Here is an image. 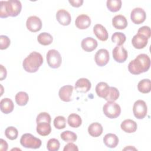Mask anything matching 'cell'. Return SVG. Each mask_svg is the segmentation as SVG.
<instances>
[{
	"label": "cell",
	"instance_id": "obj_1",
	"mask_svg": "<svg viewBox=\"0 0 151 151\" xmlns=\"http://www.w3.org/2000/svg\"><path fill=\"white\" fill-rule=\"evenodd\" d=\"M150 66L149 57L146 54H140L129 63L128 70L132 74L138 75L148 71Z\"/></svg>",
	"mask_w": 151,
	"mask_h": 151
},
{
	"label": "cell",
	"instance_id": "obj_2",
	"mask_svg": "<svg viewBox=\"0 0 151 151\" xmlns=\"http://www.w3.org/2000/svg\"><path fill=\"white\" fill-rule=\"evenodd\" d=\"M43 63L42 55L36 51L31 52L23 61L22 66L25 71L28 73L37 72Z\"/></svg>",
	"mask_w": 151,
	"mask_h": 151
},
{
	"label": "cell",
	"instance_id": "obj_3",
	"mask_svg": "<svg viewBox=\"0 0 151 151\" xmlns=\"http://www.w3.org/2000/svg\"><path fill=\"white\" fill-rule=\"evenodd\" d=\"M21 145L25 148L38 149L41 146V140L31 134V133H25L22 135L20 139Z\"/></svg>",
	"mask_w": 151,
	"mask_h": 151
},
{
	"label": "cell",
	"instance_id": "obj_4",
	"mask_svg": "<svg viewBox=\"0 0 151 151\" xmlns=\"http://www.w3.org/2000/svg\"><path fill=\"white\" fill-rule=\"evenodd\" d=\"M105 116L110 119H116L121 113L120 106L114 101H107L103 107Z\"/></svg>",
	"mask_w": 151,
	"mask_h": 151
},
{
	"label": "cell",
	"instance_id": "obj_5",
	"mask_svg": "<svg viewBox=\"0 0 151 151\" xmlns=\"http://www.w3.org/2000/svg\"><path fill=\"white\" fill-rule=\"evenodd\" d=\"M4 4L8 16L15 17L20 14L22 9V5L19 1L9 0L4 1Z\"/></svg>",
	"mask_w": 151,
	"mask_h": 151
},
{
	"label": "cell",
	"instance_id": "obj_6",
	"mask_svg": "<svg viewBox=\"0 0 151 151\" xmlns=\"http://www.w3.org/2000/svg\"><path fill=\"white\" fill-rule=\"evenodd\" d=\"M46 58L48 66L52 68H57L61 64V56L56 50H50L47 53Z\"/></svg>",
	"mask_w": 151,
	"mask_h": 151
},
{
	"label": "cell",
	"instance_id": "obj_7",
	"mask_svg": "<svg viewBox=\"0 0 151 151\" xmlns=\"http://www.w3.org/2000/svg\"><path fill=\"white\" fill-rule=\"evenodd\" d=\"M133 112L134 117L138 119H143L147 115V107L145 101L138 100L133 104Z\"/></svg>",
	"mask_w": 151,
	"mask_h": 151
},
{
	"label": "cell",
	"instance_id": "obj_8",
	"mask_svg": "<svg viewBox=\"0 0 151 151\" xmlns=\"http://www.w3.org/2000/svg\"><path fill=\"white\" fill-rule=\"evenodd\" d=\"M109 52L106 49L101 48L99 50L94 56V60L96 64L100 67L106 65L109 61Z\"/></svg>",
	"mask_w": 151,
	"mask_h": 151
},
{
	"label": "cell",
	"instance_id": "obj_9",
	"mask_svg": "<svg viewBox=\"0 0 151 151\" xmlns=\"http://www.w3.org/2000/svg\"><path fill=\"white\" fill-rule=\"evenodd\" d=\"M26 26L29 31L36 32L41 30L42 28V21L37 16H31L27 20Z\"/></svg>",
	"mask_w": 151,
	"mask_h": 151
},
{
	"label": "cell",
	"instance_id": "obj_10",
	"mask_svg": "<svg viewBox=\"0 0 151 151\" xmlns=\"http://www.w3.org/2000/svg\"><path fill=\"white\" fill-rule=\"evenodd\" d=\"M113 59L117 63H123L127 58V51L122 46L116 45L112 51Z\"/></svg>",
	"mask_w": 151,
	"mask_h": 151
},
{
	"label": "cell",
	"instance_id": "obj_11",
	"mask_svg": "<svg viewBox=\"0 0 151 151\" xmlns=\"http://www.w3.org/2000/svg\"><path fill=\"white\" fill-rule=\"evenodd\" d=\"M130 18L134 24H140L145 21L146 14L142 8H135L131 12Z\"/></svg>",
	"mask_w": 151,
	"mask_h": 151
},
{
	"label": "cell",
	"instance_id": "obj_12",
	"mask_svg": "<svg viewBox=\"0 0 151 151\" xmlns=\"http://www.w3.org/2000/svg\"><path fill=\"white\" fill-rule=\"evenodd\" d=\"M91 87V82L86 78H79L75 83V89L78 93H86L90 90Z\"/></svg>",
	"mask_w": 151,
	"mask_h": 151
},
{
	"label": "cell",
	"instance_id": "obj_13",
	"mask_svg": "<svg viewBox=\"0 0 151 151\" xmlns=\"http://www.w3.org/2000/svg\"><path fill=\"white\" fill-rule=\"evenodd\" d=\"M74 87L71 85H65L60 88L58 92V96L60 99L65 102H69L71 99V95Z\"/></svg>",
	"mask_w": 151,
	"mask_h": 151
},
{
	"label": "cell",
	"instance_id": "obj_14",
	"mask_svg": "<svg viewBox=\"0 0 151 151\" xmlns=\"http://www.w3.org/2000/svg\"><path fill=\"white\" fill-rule=\"evenodd\" d=\"M56 19L62 25H68L71 21V17L70 13L65 9H60L57 12Z\"/></svg>",
	"mask_w": 151,
	"mask_h": 151
},
{
	"label": "cell",
	"instance_id": "obj_15",
	"mask_svg": "<svg viewBox=\"0 0 151 151\" xmlns=\"http://www.w3.org/2000/svg\"><path fill=\"white\" fill-rule=\"evenodd\" d=\"M75 24L78 29H85L90 26L91 19L86 14H81L76 19Z\"/></svg>",
	"mask_w": 151,
	"mask_h": 151
},
{
	"label": "cell",
	"instance_id": "obj_16",
	"mask_svg": "<svg viewBox=\"0 0 151 151\" xmlns=\"http://www.w3.org/2000/svg\"><path fill=\"white\" fill-rule=\"evenodd\" d=\"M148 42V39L144 35L137 34L133 36L132 40L133 46L136 49H142L145 48Z\"/></svg>",
	"mask_w": 151,
	"mask_h": 151
},
{
	"label": "cell",
	"instance_id": "obj_17",
	"mask_svg": "<svg viewBox=\"0 0 151 151\" xmlns=\"http://www.w3.org/2000/svg\"><path fill=\"white\" fill-rule=\"evenodd\" d=\"M97 41L92 37L84 38L81 43V48L86 52H91L97 47Z\"/></svg>",
	"mask_w": 151,
	"mask_h": 151
},
{
	"label": "cell",
	"instance_id": "obj_18",
	"mask_svg": "<svg viewBox=\"0 0 151 151\" xmlns=\"http://www.w3.org/2000/svg\"><path fill=\"white\" fill-rule=\"evenodd\" d=\"M93 32L96 37L101 41H105L108 39L109 34L107 29L100 24H97L94 26Z\"/></svg>",
	"mask_w": 151,
	"mask_h": 151
},
{
	"label": "cell",
	"instance_id": "obj_19",
	"mask_svg": "<svg viewBox=\"0 0 151 151\" xmlns=\"http://www.w3.org/2000/svg\"><path fill=\"white\" fill-rule=\"evenodd\" d=\"M120 127L124 132L128 133H134L136 131L137 128V124L133 120L126 119L123 121L120 124Z\"/></svg>",
	"mask_w": 151,
	"mask_h": 151
},
{
	"label": "cell",
	"instance_id": "obj_20",
	"mask_svg": "<svg viewBox=\"0 0 151 151\" xmlns=\"http://www.w3.org/2000/svg\"><path fill=\"white\" fill-rule=\"evenodd\" d=\"M127 21L126 17L122 15H117L112 19V24L116 29H123L127 26Z\"/></svg>",
	"mask_w": 151,
	"mask_h": 151
},
{
	"label": "cell",
	"instance_id": "obj_21",
	"mask_svg": "<svg viewBox=\"0 0 151 151\" xmlns=\"http://www.w3.org/2000/svg\"><path fill=\"white\" fill-rule=\"evenodd\" d=\"M14 108V104L11 99L9 98H4L0 101L1 111L4 114L11 113Z\"/></svg>",
	"mask_w": 151,
	"mask_h": 151
},
{
	"label": "cell",
	"instance_id": "obj_22",
	"mask_svg": "<svg viewBox=\"0 0 151 151\" xmlns=\"http://www.w3.org/2000/svg\"><path fill=\"white\" fill-rule=\"evenodd\" d=\"M37 132L42 136H46L50 134L51 127L50 123L46 122H41L37 123Z\"/></svg>",
	"mask_w": 151,
	"mask_h": 151
},
{
	"label": "cell",
	"instance_id": "obj_23",
	"mask_svg": "<svg viewBox=\"0 0 151 151\" xmlns=\"http://www.w3.org/2000/svg\"><path fill=\"white\" fill-rule=\"evenodd\" d=\"M110 90V86L105 82L99 83L96 87V92L97 95L103 99H106Z\"/></svg>",
	"mask_w": 151,
	"mask_h": 151
},
{
	"label": "cell",
	"instance_id": "obj_24",
	"mask_svg": "<svg viewBox=\"0 0 151 151\" xmlns=\"http://www.w3.org/2000/svg\"><path fill=\"white\" fill-rule=\"evenodd\" d=\"M103 142L107 147L114 148L119 143V138L115 134L107 133L103 138Z\"/></svg>",
	"mask_w": 151,
	"mask_h": 151
},
{
	"label": "cell",
	"instance_id": "obj_25",
	"mask_svg": "<svg viewBox=\"0 0 151 151\" xmlns=\"http://www.w3.org/2000/svg\"><path fill=\"white\" fill-rule=\"evenodd\" d=\"M103 127L101 124L97 122H94L90 124L88 127V132L92 137H97L100 136L103 133Z\"/></svg>",
	"mask_w": 151,
	"mask_h": 151
},
{
	"label": "cell",
	"instance_id": "obj_26",
	"mask_svg": "<svg viewBox=\"0 0 151 151\" xmlns=\"http://www.w3.org/2000/svg\"><path fill=\"white\" fill-rule=\"evenodd\" d=\"M68 125L73 128H77L81 125L82 120L81 117L76 113L70 114L67 119Z\"/></svg>",
	"mask_w": 151,
	"mask_h": 151
},
{
	"label": "cell",
	"instance_id": "obj_27",
	"mask_svg": "<svg viewBox=\"0 0 151 151\" xmlns=\"http://www.w3.org/2000/svg\"><path fill=\"white\" fill-rule=\"evenodd\" d=\"M138 90L143 94L148 93L151 90V82L148 78L140 80L137 84Z\"/></svg>",
	"mask_w": 151,
	"mask_h": 151
},
{
	"label": "cell",
	"instance_id": "obj_28",
	"mask_svg": "<svg viewBox=\"0 0 151 151\" xmlns=\"http://www.w3.org/2000/svg\"><path fill=\"white\" fill-rule=\"evenodd\" d=\"M38 42L42 45H48L51 44L53 41L52 35L48 32H42L38 35Z\"/></svg>",
	"mask_w": 151,
	"mask_h": 151
},
{
	"label": "cell",
	"instance_id": "obj_29",
	"mask_svg": "<svg viewBox=\"0 0 151 151\" xmlns=\"http://www.w3.org/2000/svg\"><path fill=\"white\" fill-rule=\"evenodd\" d=\"M29 100V97L27 93L19 91L15 95V101L18 106H25Z\"/></svg>",
	"mask_w": 151,
	"mask_h": 151
},
{
	"label": "cell",
	"instance_id": "obj_30",
	"mask_svg": "<svg viewBox=\"0 0 151 151\" xmlns=\"http://www.w3.org/2000/svg\"><path fill=\"white\" fill-rule=\"evenodd\" d=\"M122 1L120 0H107L106 5L108 9L113 12L119 11L122 7Z\"/></svg>",
	"mask_w": 151,
	"mask_h": 151
},
{
	"label": "cell",
	"instance_id": "obj_31",
	"mask_svg": "<svg viewBox=\"0 0 151 151\" xmlns=\"http://www.w3.org/2000/svg\"><path fill=\"white\" fill-rule=\"evenodd\" d=\"M126 35L120 32H114L111 36V41L117 44V46H122L126 41Z\"/></svg>",
	"mask_w": 151,
	"mask_h": 151
},
{
	"label": "cell",
	"instance_id": "obj_32",
	"mask_svg": "<svg viewBox=\"0 0 151 151\" xmlns=\"http://www.w3.org/2000/svg\"><path fill=\"white\" fill-rule=\"evenodd\" d=\"M60 137L61 139L66 142H74L77 139V134L69 130H66L62 132L60 134Z\"/></svg>",
	"mask_w": 151,
	"mask_h": 151
},
{
	"label": "cell",
	"instance_id": "obj_33",
	"mask_svg": "<svg viewBox=\"0 0 151 151\" xmlns=\"http://www.w3.org/2000/svg\"><path fill=\"white\" fill-rule=\"evenodd\" d=\"M5 135L8 139L14 140L18 137V131L15 127L9 126L5 129Z\"/></svg>",
	"mask_w": 151,
	"mask_h": 151
},
{
	"label": "cell",
	"instance_id": "obj_34",
	"mask_svg": "<svg viewBox=\"0 0 151 151\" xmlns=\"http://www.w3.org/2000/svg\"><path fill=\"white\" fill-rule=\"evenodd\" d=\"M120 93L117 88L114 87H110L109 93L105 99L107 101H115L119 97Z\"/></svg>",
	"mask_w": 151,
	"mask_h": 151
},
{
	"label": "cell",
	"instance_id": "obj_35",
	"mask_svg": "<svg viewBox=\"0 0 151 151\" xmlns=\"http://www.w3.org/2000/svg\"><path fill=\"white\" fill-rule=\"evenodd\" d=\"M60 143L58 139L52 138L48 140L47 143V149L49 151H57L60 148Z\"/></svg>",
	"mask_w": 151,
	"mask_h": 151
},
{
	"label": "cell",
	"instance_id": "obj_36",
	"mask_svg": "<svg viewBox=\"0 0 151 151\" xmlns=\"http://www.w3.org/2000/svg\"><path fill=\"white\" fill-rule=\"evenodd\" d=\"M54 126L57 129H63L66 126V119L64 116H58L54 120Z\"/></svg>",
	"mask_w": 151,
	"mask_h": 151
},
{
	"label": "cell",
	"instance_id": "obj_37",
	"mask_svg": "<svg viewBox=\"0 0 151 151\" xmlns=\"http://www.w3.org/2000/svg\"><path fill=\"white\" fill-rule=\"evenodd\" d=\"M51 118L50 115L47 112H41L37 117L36 123H39L41 122H46L49 123H51Z\"/></svg>",
	"mask_w": 151,
	"mask_h": 151
},
{
	"label": "cell",
	"instance_id": "obj_38",
	"mask_svg": "<svg viewBox=\"0 0 151 151\" xmlns=\"http://www.w3.org/2000/svg\"><path fill=\"white\" fill-rule=\"evenodd\" d=\"M11 44V41L9 38L4 35H1L0 36V49L1 50H5L8 48Z\"/></svg>",
	"mask_w": 151,
	"mask_h": 151
},
{
	"label": "cell",
	"instance_id": "obj_39",
	"mask_svg": "<svg viewBox=\"0 0 151 151\" xmlns=\"http://www.w3.org/2000/svg\"><path fill=\"white\" fill-rule=\"evenodd\" d=\"M137 34H142L145 37H146L147 39H149L150 38V36H151L150 28L148 26H143L138 29Z\"/></svg>",
	"mask_w": 151,
	"mask_h": 151
},
{
	"label": "cell",
	"instance_id": "obj_40",
	"mask_svg": "<svg viewBox=\"0 0 151 151\" xmlns=\"http://www.w3.org/2000/svg\"><path fill=\"white\" fill-rule=\"evenodd\" d=\"M63 150L64 151H78V149L77 145L74 144L73 142H70L64 146Z\"/></svg>",
	"mask_w": 151,
	"mask_h": 151
},
{
	"label": "cell",
	"instance_id": "obj_41",
	"mask_svg": "<svg viewBox=\"0 0 151 151\" xmlns=\"http://www.w3.org/2000/svg\"><path fill=\"white\" fill-rule=\"evenodd\" d=\"M9 16L8 15L5 5L4 4V1H1V11H0V17L1 18H7Z\"/></svg>",
	"mask_w": 151,
	"mask_h": 151
},
{
	"label": "cell",
	"instance_id": "obj_42",
	"mask_svg": "<svg viewBox=\"0 0 151 151\" xmlns=\"http://www.w3.org/2000/svg\"><path fill=\"white\" fill-rule=\"evenodd\" d=\"M6 70L2 64L0 65V80L2 81L6 77Z\"/></svg>",
	"mask_w": 151,
	"mask_h": 151
},
{
	"label": "cell",
	"instance_id": "obj_43",
	"mask_svg": "<svg viewBox=\"0 0 151 151\" xmlns=\"http://www.w3.org/2000/svg\"><path fill=\"white\" fill-rule=\"evenodd\" d=\"M68 2L74 7L78 8L81 6L83 3V0H69Z\"/></svg>",
	"mask_w": 151,
	"mask_h": 151
},
{
	"label": "cell",
	"instance_id": "obj_44",
	"mask_svg": "<svg viewBox=\"0 0 151 151\" xmlns=\"http://www.w3.org/2000/svg\"><path fill=\"white\" fill-rule=\"evenodd\" d=\"M1 145H0V150L1 151H6L8 147V143L5 140L2 139H1Z\"/></svg>",
	"mask_w": 151,
	"mask_h": 151
},
{
	"label": "cell",
	"instance_id": "obj_45",
	"mask_svg": "<svg viewBox=\"0 0 151 151\" xmlns=\"http://www.w3.org/2000/svg\"><path fill=\"white\" fill-rule=\"evenodd\" d=\"M136 150V149L134 148V147H132L131 146H129L126 147H125V148L123 149V150Z\"/></svg>",
	"mask_w": 151,
	"mask_h": 151
}]
</instances>
